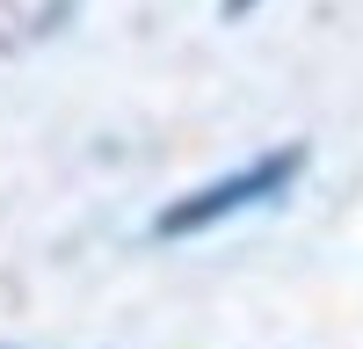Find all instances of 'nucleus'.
Instances as JSON below:
<instances>
[{"mask_svg":"<svg viewBox=\"0 0 363 349\" xmlns=\"http://www.w3.org/2000/svg\"><path fill=\"white\" fill-rule=\"evenodd\" d=\"M298 167H306L298 145L262 153V160H247L240 174H218V182L189 189L182 204H167V211L153 218V233H160V240H174V233H203V226H218V218H233V211H247V204H269V196H284V182H291Z\"/></svg>","mask_w":363,"mask_h":349,"instance_id":"f257e3e1","label":"nucleus"},{"mask_svg":"<svg viewBox=\"0 0 363 349\" xmlns=\"http://www.w3.org/2000/svg\"><path fill=\"white\" fill-rule=\"evenodd\" d=\"M247 8H255V0H225V15H247Z\"/></svg>","mask_w":363,"mask_h":349,"instance_id":"f03ea898","label":"nucleus"}]
</instances>
